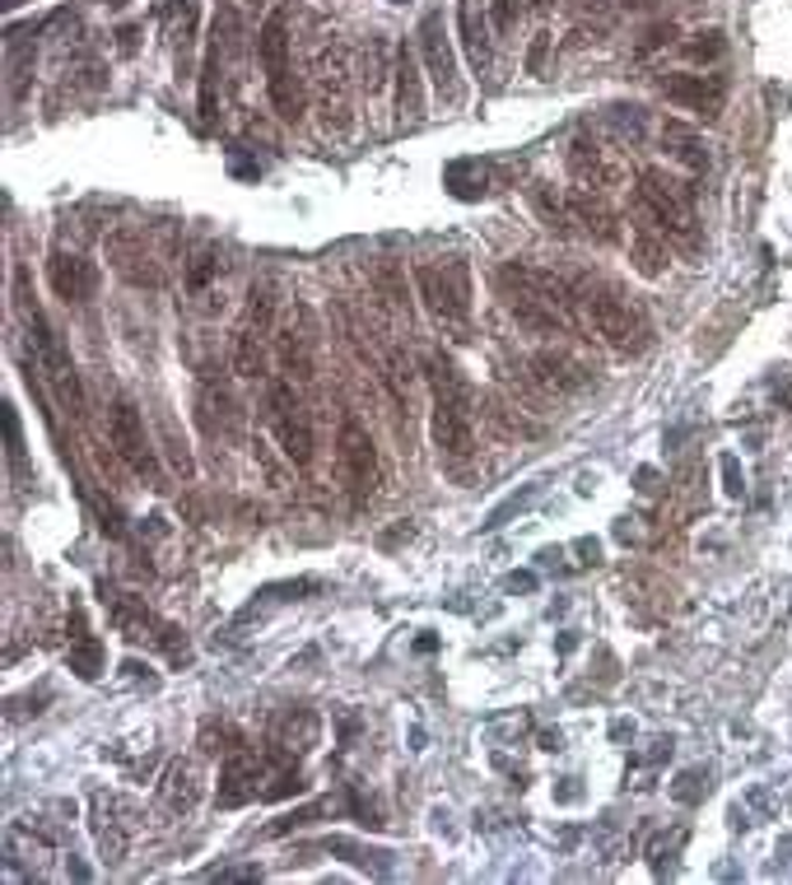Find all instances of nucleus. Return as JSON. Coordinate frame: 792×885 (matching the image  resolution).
<instances>
[{
	"label": "nucleus",
	"mask_w": 792,
	"mask_h": 885,
	"mask_svg": "<svg viewBox=\"0 0 792 885\" xmlns=\"http://www.w3.org/2000/svg\"><path fill=\"white\" fill-rule=\"evenodd\" d=\"M257 52H261V71H266V89H270V103L285 122H299L304 117V89L294 80V61H289V14L276 10L261 24L257 38Z\"/></svg>",
	"instance_id": "obj_5"
},
{
	"label": "nucleus",
	"mask_w": 792,
	"mask_h": 885,
	"mask_svg": "<svg viewBox=\"0 0 792 885\" xmlns=\"http://www.w3.org/2000/svg\"><path fill=\"white\" fill-rule=\"evenodd\" d=\"M639 200L648 215L658 219L662 238H676L686 253H699V224H695V192L686 183H676L662 168H648L639 177Z\"/></svg>",
	"instance_id": "obj_4"
},
{
	"label": "nucleus",
	"mask_w": 792,
	"mask_h": 885,
	"mask_svg": "<svg viewBox=\"0 0 792 885\" xmlns=\"http://www.w3.org/2000/svg\"><path fill=\"white\" fill-rule=\"evenodd\" d=\"M517 10H523V0H500V6H494V33H508Z\"/></svg>",
	"instance_id": "obj_31"
},
{
	"label": "nucleus",
	"mask_w": 792,
	"mask_h": 885,
	"mask_svg": "<svg viewBox=\"0 0 792 885\" xmlns=\"http://www.w3.org/2000/svg\"><path fill=\"white\" fill-rule=\"evenodd\" d=\"M629 261H634V270H639L644 280H658L662 270H667V238L658 243V238H652V229H634Z\"/></svg>",
	"instance_id": "obj_25"
},
{
	"label": "nucleus",
	"mask_w": 792,
	"mask_h": 885,
	"mask_svg": "<svg viewBox=\"0 0 792 885\" xmlns=\"http://www.w3.org/2000/svg\"><path fill=\"white\" fill-rule=\"evenodd\" d=\"M569 164H574V173L583 177L587 187H616V183H620V164H616V158H606V150H601V145L574 141Z\"/></svg>",
	"instance_id": "obj_24"
},
{
	"label": "nucleus",
	"mask_w": 792,
	"mask_h": 885,
	"mask_svg": "<svg viewBox=\"0 0 792 885\" xmlns=\"http://www.w3.org/2000/svg\"><path fill=\"white\" fill-rule=\"evenodd\" d=\"M457 33H462V52L475 71H490L494 65V42H490V24H485V10L481 0H462L457 6Z\"/></svg>",
	"instance_id": "obj_18"
},
{
	"label": "nucleus",
	"mask_w": 792,
	"mask_h": 885,
	"mask_svg": "<svg viewBox=\"0 0 792 885\" xmlns=\"http://www.w3.org/2000/svg\"><path fill=\"white\" fill-rule=\"evenodd\" d=\"M420 56H424V71H429V80H434L439 94H443L448 103H457V99H462L457 52H452V38H448V24H443L439 10H429L424 24H420Z\"/></svg>",
	"instance_id": "obj_10"
},
{
	"label": "nucleus",
	"mask_w": 792,
	"mask_h": 885,
	"mask_svg": "<svg viewBox=\"0 0 792 885\" xmlns=\"http://www.w3.org/2000/svg\"><path fill=\"white\" fill-rule=\"evenodd\" d=\"M276 350H280V364L294 382H308L312 378V336H308V322L299 317V322H289L276 331Z\"/></svg>",
	"instance_id": "obj_20"
},
{
	"label": "nucleus",
	"mask_w": 792,
	"mask_h": 885,
	"mask_svg": "<svg viewBox=\"0 0 792 885\" xmlns=\"http://www.w3.org/2000/svg\"><path fill=\"white\" fill-rule=\"evenodd\" d=\"M215 270H219V261H215V253H206V257H200V261L192 266V276H187V285H192V289H200V285H206V280L215 276Z\"/></svg>",
	"instance_id": "obj_33"
},
{
	"label": "nucleus",
	"mask_w": 792,
	"mask_h": 885,
	"mask_svg": "<svg viewBox=\"0 0 792 885\" xmlns=\"http://www.w3.org/2000/svg\"><path fill=\"white\" fill-rule=\"evenodd\" d=\"M219 48H224V42L215 38L210 52H206V71H200V126H215V117H219V61H224Z\"/></svg>",
	"instance_id": "obj_26"
},
{
	"label": "nucleus",
	"mask_w": 792,
	"mask_h": 885,
	"mask_svg": "<svg viewBox=\"0 0 792 885\" xmlns=\"http://www.w3.org/2000/svg\"><path fill=\"white\" fill-rule=\"evenodd\" d=\"M662 94L671 103H681L690 112H704V117H718L722 112V75H667L662 80Z\"/></svg>",
	"instance_id": "obj_17"
},
{
	"label": "nucleus",
	"mask_w": 792,
	"mask_h": 885,
	"mask_svg": "<svg viewBox=\"0 0 792 885\" xmlns=\"http://www.w3.org/2000/svg\"><path fill=\"white\" fill-rule=\"evenodd\" d=\"M546 52H551V33L541 29L536 42H532V56H527V71H532V75H541V65H546Z\"/></svg>",
	"instance_id": "obj_32"
},
{
	"label": "nucleus",
	"mask_w": 792,
	"mask_h": 885,
	"mask_svg": "<svg viewBox=\"0 0 792 885\" xmlns=\"http://www.w3.org/2000/svg\"><path fill=\"white\" fill-rule=\"evenodd\" d=\"M48 276H52V289H56L61 303H89V299H94V289H99L94 261H84L75 253H56L52 266H48Z\"/></svg>",
	"instance_id": "obj_15"
},
{
	"label": "nucleus",
	"mask_w": 792,
	"mask_h": 885,
	"mask_svg": "<svg viewBox=\"0 0 792 885\" xmlns=\"http://www.w3.org/2000/svg\"><path fill=\"white\" fill-rule=\"evenodd\" d=\"M578 312H583V322L593 327L610 350H644V336H648V327L639 322V312H634L620 294H610V289H578Z\"/></svg>",
	"instance_id": "obj_8"
},
{
	"label": "nucleus",
	"mask_w": 792,
	"mask_h": 885,
	"mask_svg": "<svg viewBox=\"0 0 792 885\" xmlns=\"http://www.w3.org/2000/svg\"><path fill=\"white\" fill-rule=\"evenodd\" d=\"M388 373V388H392V397H397V405H411V359H405L401 350H388V364H382Z\"/></svg>",
	"instance_id": "obj_27"
},
{
	"label": "nucleus",
	"mask_w": 792,
	"mask_h": 885,
	"mask_svg": "<svg viewBox=\"0 0 792 885\" xmlns=\"http://www.w3.org/2000/svg\"><path fill=\"white\" fill-rule=\"evenodd\" d=\"M392 84H397V122L415 126L424 117V80H420V56L405 42L392 56Z\"/></svg>",
	"instance_id": "obj_14"
},
{
	"label": "nucleus",
	"mask_w": 792,
	"mask_h": 885,
	"mask_svg": "<svg viewBox=\"0 0 792 885\" xmlns=\"http://www.w3.org/2000/svg\"><path fill=\"white\" fill-rule=\"evenodd\" d=\"M19 312H24V322H29V331H33V359L42 369H48V378L56 382V392H61V401L71 405V415H80L84 411V401H80V378H75V364H71V354H65V346H61V336L52 331V322L38 312V303L29 299V276L19 270Z\"/></svg>",
	"instance_id": "obj_6"
},
{
	"label": "nucleus",
	"mask_w": 792,
	"mask_h": 885,
	"mask_svg": "<svg viewBox=\"0 0 792 885\" xmlns=\"http://www.w3.org/2000/svg\"><path fill=\"white\" fill-rule=\"evenodd\" d=\"M103 257H107V266L117 270L122 280L141 285V289H158V266H154L145 238L135 234V229H112L103 238Z\"/></svg>",
	"instance_id": "obj_13"
},
{
	"label": "nucleus",
	"mask_w": 792,
	"mask_h": 885,
	"mask_svg": "<svg viewBox=\"0 0 792 885\" xmlns=\"http://www.w3.org/2000/svg\"><path fill=\"white\" fill-rule=\"evenodd\" d=\"M662 145H667V154L676 158V164H686L690 173H704L709 168V141L699 135L695 126H686V122H667L662 126Z\"/></svg>",
	"instance_id": "obj_21"
},
{
	"label": "nucleus",
	"mask_w": 792,
	"mask_h": 885,
	"mask_svg": "<svg viewBox=\"0 0 792 885\" xmlns=\"http://www.w3.org/2000/svg\"><path fill=\"white\" fill-rule=\"evenodd\" d=\"M6 439H10V452L19 457V415H14V405H6Z\"/></svg>",
	"instance_id": "obj_35"
},
{
	"label": "nucleus",
	"mask_w": 792,
	"mask_h": 885,
	"mask_svg": "<svg viewBox=\"0 0 792 885\" xmlns=\"http://www.w3.org/2000/svg\"><path fill=\"white\" fill-rule=\"evenodd\" d=\"M610 122H616L620 135L639 141V135H644V107H610Z\"/></svg>",
	"instance_id": "obj_29"
},
{
	"label": "nucleus",
	"mask_w": 792,
	"mask_h": 885,
	"mask_svg": "<svg viewBox=\"0 0 792 885\" xmlns=\"http://www.w3.org/2000/svg\"><path fill=\"white\" fill-rule=\"evenodd\" d=\"M112 447H117V457H122L135 475H145V481H154V475H158L154 443H150V434H145V415L135 411L126 397L112 405Z\"/></svg>",
	"instance_id": "obj_12"
},
{
	"label": "nucleus",
	"mask_w": 792,
	"mask_h": 885,
	"mask_svg": "<svg viewBox=\"0 0 792 885\" xmlns=\"http://www.w3.org/2000/svg\"><path fill=\"white\" fill-rule=\"evenodd\" d=\"M382 80H388V42L369 38V52H364V84H369V94H373Z\"/></svg>",
	"instance_id": "obj_28"
},
{
	"label": "nucleus",
	"mask_w": 792,
	"mask_h": 885,
	"mask_svg": "<svg viewBox=\"0 0 792 885\" xmlns=\"http://www.w3.org/2000/svg\"><path fill=\"white\" fill-rule=\"evenodd\" d=\"M686 52H690L695 61H713V56H722V33H718V29L695 33V42H686Z\"/></svg>",
	"instance_id": "obj_30"
},
{
	"label": "nucleus",
	"mask_w": 792,
	"mask_h": 885,
	"mask_svg": "<svg viewBox=\"0 0 792 885\" xmlns=\"http://www.w3.org/2000/svg\"><path fill=\"white\" fill-rule=\"evenodd\" d=\"M424 369H429V388H434V443L448 457L466 462L475 447V397L466 388V378L452 369V359L434 354Z\"/></svg>",
	"instance_id": "obj_2"
},
{
	"label": "nucleus",
	"mask_w": 792,
	"mask_h": 885,
	"mask_svg": "<svg viewBox=\"0 0 792 885\" xmlns=\"http://www.w3.org/2000/svg\"><path fill=\"white\" fill-rule=\"evenodd\" d=\"M270 424H276V439L285 447V457L294 466L312 462V424L299 392H294V378H276L270 382Z\"/></svg>",
	"instance_id": "obj_9"
},
{
	"label": "nucleus",
	"mask_w": 792,
	"mask_h": 885,
	"mask_svg": "<svg viewBox=\"0 0 792 885\" xmlns=\"http://www.w3.org/2000/svg\"><path fill=\"white\" fill-rule=\"evenodd\" d=\"M695 783H699V774H681V788H676V797H681V802H695V797H699Z\"/></svg>",
	"instance_id": "obj_36"
},
{
	"label": "nucleus",
	"mask_w": 792,
	"mask_h": 885,
	"mask_svg": "<svg viewBox=\"0 0 792 885\" xmlns=\"http://www.w3.org/2000/svg\"><path fill=\"white\" fill-rule=\"evenodd\" d=\"M722 475H728V494H741V490H745V481H741V466H737V457H722Z\"/></svg>",
	"instance_id": "obj_34"
},
{
	"label": "nucleus",
	"mask_w": 792,
	"mask_h": 885,
	"mask_svg": "<svg viewBox=\"0 0 792 885\" xmlns=\"http://www.w3.org/2000/svg\"><path fill=\"white\" fill-rule=\"evenodd\" d=\"M308 84H312V112H317V122H322V131L336 135V141L350 135V122H354V112H350V56L336 48V42L312 52Z\"/></svg>",
	"instance_id": "obj_3"
},
{
	"label": "nucleus",
	"mask_w": 792,
	"mask_h": 885,
	"mask_svg": "<svg viewBox=\"0 0 792 885\" xmlns=\"http://www.w3.org/2000/svg\"><path fill=\"white\" fill-rule=\"evenodd\" d=\"M336 452H341V475L350 485V498L354 504H364L378 485V447L369 439V429L359 420H346L341 424V439H336Z\"/></svg>",
	"instance_id": "obj_11"
},
{
	"label": "nucleus",
	"mask_w": 792,
	"mask_h": 885,
	"mask_svg": "<svg viewBox=\"0 0 792 885\" xmlns=\"http://www.w3.org/2000/svg\"><path fill=\"white\" fill-rule=\"evenodd\" d=\"M500 280L508 289V308L523 327H532V331H569L574 327V308H578L574 285H564L551 270H532V266H508Z\"/></svg>",
	"instance_id": "obj_1"
},
{
	"label": "nucleus",
	"mask_w": 792,
	"mask_h": 885,
	"mask_svg": "<svg viewBox=\"0 0 792 885\" xmlns=\"http://www.w3.org/2000/svg\"><path fill=\"white\" fill-rule=\"evenodd\" d=\"M424 308L439 317L443 327H466L471 322V270L466 261H424L415 270Z\"/></svg>",
	"instance_id": "obj_7"
},
{
	"label": "nucleus",
	"mask_w": 792,
	"mask_h": 885,
	"mask_svg": "<svg viewBox=\"0 0 792 885\" xmlns=\"http://www.w3.org/2000/svg\"><path fill=\"white\" fill-rule=\"evenodd\" d=\"M117 811H122L117 797H103V792L94 797V838H99L103 862H122V857H126V844H131V821L122 825Z\"/></svg>",
	"instance_id": "obj_19"
},
{
	"label": "nucleus",
	"mask_w": 792,
	"mask_h": 885,
	"mask_svg": "<svg viewBox=\"0 0 792 885\" xmlns=\"http://www.w3.org/2000/svg\"><path fill=\"white\" fill-rule=\"evenodd\" d=\"M257 779H261L257 760H253V755H234L229 769L219 774V806H243V802H253V797H257Z\"/></svg>",
	"instance_id": "obj_23"
},
{
	"label": "nucleus",
	"mask_w": 792,
	"mask_h": 885,
	"mask_svg": "<svg viewBox=\"0 0 792 885\" xmlns=\"http://www.w3.org/2000/svg\"><path fill=\"white\" fill-rule=\"evenodd\" d=\"M158 797H164L168 811H183V815H187V811L200 802V774H196V764H192V760L168 764L164 783H158Z\"/></svg>",
	"instance_id": "obj_22"
},
{
	"label": "nucleus",
	"mask_w": 792,
	"mask_h": 885,
	"mask_svg": "<svg viewBox=\"0 0 792 885\" xmlns=\"http://www.w3.org/2000/svg\"><path fill=\"white\" fill-rule=\"evenodd\" d=\"M532 373H536L541 388H551V392H559V397L583 392L587 382H593V369H587L583 359L564 354V350H541V354L532 359Z\"/></svg>",
	"instance_id": "obj_16"
}]
</instances>
